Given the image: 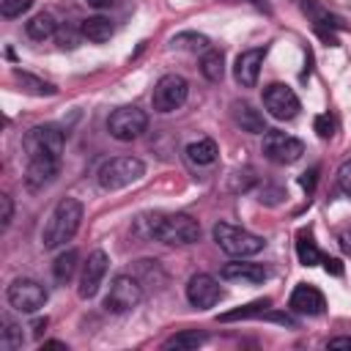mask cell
I'll list each match as a JSON object with an SVG mask.
<instances>
[{
	"instance_id": "7a4b0ae2",
	"label": "cell",
	"mask_w": 351,
	"mask_h": 351,
	"mask_svg": "<svg viewBox=\"0 0 351 351\" xmlns=\"http://www.w3.org/2000/svg\"><path fill=\"white\" fill-rule=\"evenodd\" d=\"M80 222H82V203L77 197H60L41 230L44 250H58L66 241H71L74 233L80 230Z\"/></svg>"
},
{
	"instance_id": "836d02e7",
	"label": "cell",
	"mask_w": 351,
	"mask_h": 351,
	"mask_svg": "<svg viewBox=\"0 0 351 351\" xmlns=\"http://www.w3.org/2000/svg\"><path fill=\"white\" fill-rule=\"evenodd\" d=\"M11 217H14V203H11V195H0V225L8 228L11 225Z\"/></svg>"
},
{
	"instance_id": "8fae6325",
	"label": "cell",
	"mask_w": 351,
	"mask_h": 351,
	"mask_svg": "<svg viewBox=\"0 0 351 351\" xmlns=\"http://www.w3.org/2000/svg\"><path fill=\"white\" fill-rule=\"evenodd\" d=\"M263 107L269 110V115H274L277 121H291L299 115L302 104H299V96L282 85V82H271L263 88Z\"/></svg>"
},
{
	"instance_id": "603a6c76",
	"label": "cell",
	"mask_w": 351,
	"mask_h": 351,
	"mask_svg": "<svg viewBox=\"0 0 351 351\" xmlns=\"http://www.w3.org/2000/svg\"><path fill=\"white\" fill-rule=\"evenodd\" d=\"M25 30H27V36H30V38L44 41V38H49V36H55V33H58V22H55V16H52V14L41 11V14H36V16H30V19H27Z\"/></svg>"
},
{
	"instance_id": "484cf974",
	"label": "cell",
	"mask_w": 351,
	"mask_h": 351,
	"mask_svg": "<svg viewBox=\"0 0 351 351\" xmlns=\"http://www.w3.org/2000/svg\"><path fill=\"white\" fill-rule=\"evenodd\" d=\"M200 74L208 80V82H219L222 74H225V58L219 49H206L203 58H200Z\"/></svg>"
},
{
	"instance_id": "52a82bcc",
	"label": "cell",
	"mask_w": 351,
	"mask_h": 351,
	"mask_svg": "<svg viewBox=\"0 0 351 351\" xmlns=\"http://www.w3.org/2000/svg\"><path fill=\"white\" fill-rule=\"evenodd\" d=\"M143 299V285L137 277L132 274H118L112 282H110V291L104 296V310L112 313V315H123L129 310H134Z\"/></svg>"
},
{
	"instance_id": "d590c367",
	"label": "cell",
	"mask_w": 351,
	"mask_h": 351,
	"mask_svg": "<svg viewBox=\"0 0 351 351\" xmlns=\"http://www.w3.org/2000/svg\"><path fill=\"white\" fill-rule=\"evenodd\" d=\"M315 176H318V167H310L307 173H302V178H299V184L307 189V195L315 189Z\"/></svg>"
},
{
	"instance_id": "83f0119b",
	"label": "cell",
	"mask_w": 351,
	"mask_h": 351,
	"mask_svg": "<svg viewBox=\"0 0 351 351\" xmlns=\"http://www.w3.org/2000/svg\"><path fill=\"white\" fill-rule=\"evenodd\" d=\"M296 255L304 266H315V263H324V255L321 250L315 247V241L307 236V233H299V241H296Z\"/></svg>"
},
{
	"instance_id": "277c9868",
	"label": "cell",
	"mask_w": 351,
	"mask_h": 351,
	"mask_svg": "<svg viewBox=\"0 0 351 351\" xmlns=\"http://www.w3.org/2000/svg\"><path fill=\"white\" fill-rule=\"evenodd\" d=\"M211 236L219 244V250H225L233 258H250V255H258L266 247V241L258 233H250V230L236 228L230 222H217Z\"/></svg>"
},
{
	"instance_id": "9a60e30c",
	"label": "cell",
	"mask_w": 351,
	"mask_h": 351,
	"mask_svg": "<svg viewBox=\"0 0 351 351\" xmlns=\"http://www.w3.org/2000/svg\"><path fill=\"white\" fill-rule=\"evenodd\" d=\"M291 310L293 313H302V315H321L326 302H324V293L315 288V285H307V282H299L291 293Z\"/></svg>"
},
{
	"instance_id": "4316f807",
	"label": "cell",
	"mask_w": 351,
	"mask_h": 351,
	"mask_svg": "<svg viewBox=\"0 0 351 351\" xmlns=\"http://www.w3.org/2000/svg\"><path fill=\"white\" fill-rule=\"evenodd\" d=\"M14 80L22 85V90H27V93H36V96H55L58 93V88L52 85V82H47V80H38V77H33V74H27V71H14Z\"/></svg>"
},
{
	"instance_id": "d6a6232c",
	"label": "cell",
	"mask_w": 351,
	"mask_h": 351,
	"mask_svg": "<svg viewBox=\"0 0 351 351\" xmlns=\"http://www.w3.org/2000/svg\"><path fill=\"white\" fill-rule=\"evenodd\" d=\"M337 186H340L343 195L351 197V159H346V162L340 165V170H337Z\"/></svg>"
},
{
	"instance_id": "30bf717a",
	"label": "cell",
	"mask_w": 351,
	"mask_h": 351,
	"mask_svg": "<svg viewBox=\"0 0 351 351\" xmlns=\"http://www.w3.org/2000/svg\"><path fill=\"white\" fill-rule=\"evenodd\" d=\"M261 148H263L266 159H271L277 165H293L304 154V143L291 137V134H285V132H280V129H266Z\"/></svg>"
},
{
	"instance_id": "8d00e7d4",
	"label": "cell",
	"mask_w": 351,
	"mask_h": 351,
	"mask_svg": "<svg viewBox=\"0 0 351 351\" xmlns=\"http://www.w3.org/2000/svg\"><path fill=\"white\" fill-rule=\"evenodd\" d=\"M326 348H348L351 351V337H332L326 343Z\"/></svg>"
},
{
	"instance_id": "8992f818",
	"label": "cell",
	"mask_w": 351,
	"mask_h": 351,
	"mask_svg": "<svg viewBox=\"0 0 351 351\" xmlns=\"http://www.w3.org/2000/svg\"><path fill=\"white\" fill-rule=\"evenodd\" d=\"M145 129H148V115H145V110H140V107H134V104L118 107V110H112L110 118H107V132H110V137H115L118 143H132V140H137Z\"/></svg>"
},
{
	"instance_id": "e0dca14e",
	"label": "cell",
	"mask_w": 351,
	"mask_h": 351,
	"mask_svg": "<svg viewBox=\"0 0 351 351\" xmlns=\"http://www.w3.org/2000/svg\"><path fill=\"white\" fill-rule=\"evenodd\" d=\"M222 280H230V282H247V285H258L269 277L266 266L261 263H247V261H236V263H225L222 271H219Z\"/></svg>"
},
{
	"instance_id": "5bb4252c",
	"label": "cell",
	"mask_w": 351,
	"mask_h": 351,
	"mask_svg": "<svg viewBox=\"0 0 351 351\" xmlns=\"http://www.w3.org/2000/svg\"><path fill=\"white\" fill-rule=\"evenodd\" d=\"M263 58H266V49L263 47H255V49H244L236 63H233V77L241 88H255L258 85V74H261V66H263Z\"/></svg>"
},
{
	"instance_id": "d6986e66",
	"label": "cell",
	"mask_w": 351,
	"mask_h": 351,
	"mask_svg": "<svg viewBox=\"0 0 351 351\" xmlns=\"http://www.w3.org/2000/svg\"><path fill=\"white\" fill-rule=\"evenodd\" d=\"M233 121L241 126V132H250V134H263L266 132L263 115L250 101H236L233 104Z\"/></svg>"
},
{
	"instance_id": "ac0fdd59",
	"label": "cell",
	"mask_w": 351,
	"mask_h": 351,
	"mask_svg": "<svg viewBox=\"0 0 351 351\" xmlns=\"http://www.w3.org/2000/svg\"><path fill=\"white\" fill-rule=\"evenodd\" d=\"M302 8H304V14L313 19V27H315V30H343V27H346V22H343L337 14H332L329 8H324V5L315 3V0H304Z\"/></svg>"
},
{
	"instance_id": "44dd1931",
	"label": "cell",
	"mask_w": 351,
	"mask_h": 351,
	"mask_svg": "<svg viewBox=\"0 0 351 351\" xmlns=\"http://www.w3.org/2000/svg\"><path fill=\"white\" fill-rule=\"evenodd\" d=\"M80 33H82V38H88L93 44H104L112 36V22L107 16H88V19H82Z\"/></svg>"
},
{
	"instance_id": "f1b7e54d",
	"label": "cell",
	"mask_w": 351,
	"mask_h": 351,
	"mask_svg": "<svg viewBox=\"0 0 351 351\" xmlns=\"http://www.w3.org/2000/svg\"><path fill=\"white\" fill-rule=\"evenodd\" d=\"M19 346H22V329H19L16 324L5 321V329H0V348L14 351V348H19Z\"/></svg>"
},
{
	"instance_id": "60d3db41",
	"label": "cell",
	"mask_w": 351,
	"mask_h": 351,
	"mask_svg": "<svg viewBox=\"0 0 351 351\" xmlns=\"http://www.w3.org/2000/svg\"><path fill=\"white\" fill-rule=\"evenodd\" d=\"M41 348H60V351H66V343H60V340H47Z\"/></svg>"
},
{
	"instance_id": "ffe728a7",
	"label": "cell",
	"mask_w": 351,
	"mask_h": 351,
	"mask_svg": "<svg viewBox=\"0 0 351 351\" xmlns=\"http://www.w3.org/2000/svg\"><path fill=\"white\" fill-rule=\"evenodd\" d=\"M217 156H219V148H217V143L211 137H200V140H195V143L186 145V159L192 165H197V167L214 165Z\"/></svg>"
},
{
	"instance_id": "6da1fadb",
	"label": "cell",
	"mask_w": 351,
	"mask_h": 351,
	"mask_svg": "<svg viewBox=\"0 0 351 351\" xmlns=\"http://www.w3.org/2000/svg\"><path fill=\"white\" fill-rule=\"evenodd\" d=\"M140 222L145 225L148 239H156L170 247L195 244L200 236V225L189 214H148V217H140Z\"/></svg>"
},
{
	"instance_id": "74e56055",
	"label": "cell",
	"mask_w": 351,
	"mask_h": 351,
	"mask_svg": "<svg viewBox=\"0 0 351 351\" xmlns=\"http://www.w3.org/2000/svg\"><path fill=\"white\" fill-rule=\"evenodd\" d=\"M324 269L332 271V274H343V266H340V261H335V258H324Z\"/></svg>"
},
{
	"instance_id": "f546056e",
	"label": "cell",
	"mask_w": 351,
	"mask_h": 351,
	"mask_svg": "<svg viewBox=\"0 0 351 351\" xmlns=\"http://www.w3.org/2000/svg\"><path fill=\"white\" fill-rule=\"evenodd\" d=\"M173 44H176V47H184V49H195V52H197V49H203V52L208 49V38L200 36V33H178V36L173 38Z\"/></svg>"
},
{
	"instance_id": "7402d4cb",
	"label": "cell",
	"mask_w": 351,
	"mask_h": 351,
	"mask_svg": "<svg viewBox=\"0 0 351 351\" xmlns=\"http://www.w3.org/2000/svg\"><path fill=\"white\" fill-rule=\"evenodd\" d=\"M77 266H80V252H77V250H63V252L55 258V263H52V277H55V282L66 285V282L74 277Z\"/></svg>"
},
{
	"instance_id": "3957f363",
	"label": "cell",
	"mask_w": 351,
	"mask_h": 351,
	"mask_svg": "<svg viewBox=\"0 0 351 351\" xmlns=\"http://www.w3.org/2000/svg\"><path fill=\"white\" fill-rule=\"evenodd\" d=\"M143 173H145V165L137 156H112L99 165L96 181L101 189L115 192V189H123V186L134 184L137 178H143Z\"/></svg>"
},
{
	"instance_id": "f35d334b",
	"label": "cell",
	"mask_w": 351,
	"mask_h": 351,
	"mask_svg": "<svg viewBox=\"0 0 351 351\" xmlns=\"http://www.w3.org/2000/svg\"><path fill=\"white\" fill-rule=\"evenodd\" d=\"M30 329H33V337H41V332L47 329V318H36Z\"/></svg>"
},
{
	"instance_id": "4dcf8cb0",
	"label": "cell",
	"mask_w": 351,
	"mask_h": 351,
	"mask_svg": "<svg viewBox=\"0 0 351 351\" xmlns=\"http://www.w3.org/2000/svg\"><path fill=\"white\" fill-rule=\"evenodd\" d=\"M30 5H33V0H3V3H0V14H3L5 19H16V16H22L25 11H30Z\"/></svg>"
},
{
	"instance_id": "1f68e13d",
	"label": "cell",
	"mask_w": 351,
	"mask_h": 351,
	"mask_svg": "<svg viewBox=\"0 0 351 351\" xmlns=\"http://www.w3.org/2000/svg\"><path fill=\"white\" fill-rule=\"evenodd\" d=\"M55 38H58V47H63V49H74V47L80 44L82 33H74V30H69V27H60V30L55 33Z\"/></svg>"
},
{
	"instance_id": "2e32d148",
	"label": "cell",
	"mask_w": 351,
	"mask_h": 351,
	"mask_svg": "<svg viewBox=\"0 0 351 351\" xmlns=\"http://www.w3.org/2000/svg\"><path fill=\"white\" fill-rule=\"evenodd\" d=\"M58 167L60 162H52V159H27V170H25V186L38 192L44 186H49L58 176Z\"/></svg>"
},
{
	"instance_id": "4fadbf2b",
	"label": "cell",
	"mask_w": 351,
	"mask_h": 351,
	"mask_svg": "<svg viewBox=\"0 0 351 351\" xmlns=\"http://www.w3.org/2000/svg\"><path fill=\"white\" fill-rule=\"evenodd\" d=\"M186 299H189L192 307L208 310V307H214V304L222 299V288H219V282H217L211 274L197 271V274H192L189 282H186Z\"/></svg>"
},
{
	"instance_id": "9c48e42d",
	"label": "cell",
	"mask_w": 351,
	"mask_h": 351,
	"mask_svg": "<svg viewBox=\"0 0 351 351\" xmlns=\"http://www.w3.org/2000/svg\"><path fill=\"white\" fill-rule=\"evenodd\" d=\"M5 299L16 313H38L47 302V288L41 282L30 280V277H16L8 285Z\"/></svg>"
},
{
	"instance_id": "7c38bea8",
	"label": "cell",
	"mask_w": 351,
	"mask_h": 351,
	"mask_svg": "<svg viewBox=\"0 0 351 351\" xmlns=\"http://www.w3.org/2000/svg\"><path fill=\"white\" fill-rule=\"evenodd\" d=\"M107 266H110V258H107L104 250H93L88 255V261L82 263V271H80V285H77L80 299H90V296L99 293L101 280L107 274Z\"/></svg>"
},
{
	"instance_id": "d4e9b609",
	"label": "cell",
	"mask_w": 351,
	"mask_h": 351,
	"mask_svg": "<svg viewBox=\"0 0 351 351\" xmlns=\"http://www.w3.org/2000/svg\"><path fill=\"white\" fill-rule=\"evenodd\" d=\"M206 343V335L203 332H197V329H184V332H176L173 337H167L165 343H162V348L165 351H189V348H197V346H203Z\"/></svg>"
},
{
	"instance_id": "cb8c5ba5",
	"label": "cell",
	"mask_w": 351,
	"mask_h": 351,
	"mask_svg": "<svg viewBox=\"0 0 351 351\" xmlns=\"http://www.w3.org/2000/svg\"><path fill=\"white\" fill-rule=\"evenodd\" d=\"M271 307V299H255L244 307H236V310H228L219 315L222 324H230V321H244V318H263V313Z\"/></svg>"
},
{
	"instance_id": "ab89813d",
	"label": "cell",
	"mask_w": 351,
	"mask_h": 351,
	"mask_svg": "<svg viewBox=\"0 0 351 351\" xmlns=\"http://www.w3.org/2000/svg\"><path fill=\"white\" fill-rule=\"evenodd\" d=\"M88 5H93V8H110L115 0H85Z\"/></svg>"
},
{
	"instance_id": "e575fe53",
	"label": "cell",
	"mask_w": 351,
	"mask_h": 351,
	"mask_svg": "<svg viewBox=\"0 0 351 351\" xmlns=\"http://www.w3.org/2000/svg\"><path fill=\"white\" fill-rule=\"evenodd\" d=\"M315 132H318V137H332L335 134V121L329 115H318L315 118Z\"/></svg>"
},
{
	"instance_id": "ba28073f",
	"label": "cell",
	"mask_w": 351,
	"mask_h": 351,
	"mask_svg": "<svg viewBox=\"0 0 351 351\" xmlns=\"http://www.w3.org/2000/svg\"><path fill=\"white\" fill-rule=\"evenodd\" d=\"M186 96H189V82L181 74H165L154 85L151 104L156 112H173L186 101Z\"/></svg>"
},
{
	"instance_id": "5b68a950",
	"label": "cell",
	"mask_w": 351,
	"mask_h": 351,
	"mask_svg": "<svg viewBox=\"0 0 351 351\" xmlns=\"http://www.w3.org/2000/svg\"><path fill=\"white\" fill-rule=\"evenodd\" d=\"M63 143H66L63 132L58 126H52V123L33 126L22 137V148H25L27 159H52V162H60Z\"/></svg>"
}]
</instances>
